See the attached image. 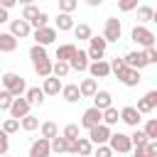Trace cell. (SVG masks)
Returning a JSON list of instances; mask_svg holds the SVG:
<instances>
[{
  "mask_svg": "<svg viewBox=\"0 0 157 157\" xmlns=\"http://www.w3.org/2000/svg\"><path fill=\"white\" fill-rule=\"evenodd\" d=\"M123 61H125L128 69H137V71L147 66V56H145V52H128V54L123 56Z\"/></svg>",
  "mask_w": 157,
  "mask_h": 157,
  "instance_id": "cell-13",
  "label": "cell"
},
{
  "mask_svg": "<svg viewBox=\"0 0 157 157\" xmlns=\"http://www.w3.org/2000/svg\"><path fill=\"white\" fill-rule=\"evenodd\" d=\"M120 120H123L125 125H130V128H137L142 118H140V113L135 110V105H125V108L120 110Z\"/></svg>",
  "mask_w": 157,
  "mask_h": 157,
  "instance_id": "cell-18",
  "label": "cell"
},
{
  "mask_svg": "<svg viewBox=\"0 0 157 157\" xmlns=\"http://www.w3.org/2000/svg\"><path fill=\"white\" fill-rule=\"evenodd\" d=\"M86 71L91 74V78H105V76H110V64L103 61V59L101 61H91Z\"/></svg>",
  "mask_w": 157,
  "mask_h": 157,
  "instance_id": "cell-15",
  "label": "cell"
},
{
  "mask_svg": "<svg viewBox=\"0 0 157 157\" xmlns=\"http://www.w3.org/2000/svg\"><path fill=\"white\" fill-rule=\"evenodd\" d=\"M32 37H34V44H39V47H47V44H52V42L56 39V29L47 25V27L32 29Z\"/></svg>",
  "mask_w": 157,
  "mask_h": 157,
  "instance_id": "cell-7",
  "label": "cell"
},
{
  "mask_svg": "<svg viewBox=\"0 0 157 157\" xmlns=\"http://www.w3.org/2000/svg\"><path fill=\"white\" fill-rule=\"evenodd\" d=\"M54 29H59V32H69V29H74V17H71L69 12H59L56 20H54Z\"/></svg>",
  "mask_w": 157,
  "mask_h": 157,
  "instance_id": "cell-21",
  "label": "cell"
},
{
  "mask_svg": "<svg viewBox=\"0 0 157 157\" xmlns=\"http://www.w3.org/2000/svg\"><path fill=\"white\" fill-rule=\"evenodd\" d=\"M110 105H113V96H110L108 91H96V96H93V108L105 110V108H110Z\"/></svg>",
  "mask_w": 157,
  "mask_h": 157,
  "instance_id": "cell-23",
  "label": "cell"
},
{
  "mask_svg": "<svg viewBox=\"0 0 157 157\" xmlns=\"http://www.w3.org/2000/svg\"><path fill=\"white\" fill-rule=\"evenodd\" d=\"M108 137H110V128L103 125V123H98L96 128L88 130V140H91V145H108Z\"/></svg>",
  "mask_w": 157,
  "mask_h": 157,
  "instance_id": "cell-8",
  "label": "cell"
},
{
  "mask_svg": "<svg viewBox=\"0 0 157 157\" xmlns=\"http://www.w3.org/2000/svg\"><path fill=\"white\" fill-rule=\"evenodd\" d=\"M76 155H81V157H91L93 155V145H91L88 137H76Z\"/></svg>",
  "mask_w": 157,
  "mask_h": 157,
  "instance_id": "cell-27",
  "label": "cell"
},
{
  "mask_svg": "<svg viewBox=\"0 0 157 157\" xmlns=\"http://www.w3.org/2000/svg\"><path fill=\"white\" fill-rule=\"evenodd\" d=\"M2 132H7V135H12V132H17L20 130V120H15V118H7L5 123H2V128H0Z\"/></svg>",
  "mask_w": 157,
  "mask_h": 157,
  "instance_id": "cell-38",
  "label": "cell"
},
{
  "mask_svg": "<svg viewBox=\"0 0 157 157\" xmlns=\"http://www.w3.org/2000/svg\"><path fill=\"white\" fill-rule=\"evenodd\" d=\"M7 150H10V137H7V132L0 130V157L7 155Z\"/></svg>",
  "mask_w": 157,
  "mask_h": 157,
  "instance_id": "cell-44",
  "label": "cell"
},
{
  "mask_svg": "<svg viewBox=\"0 0 157 157\" xmlns=\"http://www.w3.org/2000/svg\"><path fill=\"white\" fill-rule=\"evenodd\" d=\"M96 91H98V81H96V78H83V81L78 83V93H81V98H93Z\"/></svg>",
  "mask_w": 157,
  "mask_h": 157,
  "instance_id": "cell-20",
  "label": "cell"
},
{
  "mask_svg": "<svg viewBox=\"0 0 157 157\" xmlns=\"http://www.w3.org/2000/svg\"><path fill=\"white\" fill-rule=\"evenodd\" d=\"M2 91H7L10 96H15V98H20V96H25V91H27V83H25V78L20 76V74H12V71H7V74H2Z\"/></svg>",
  "mask_w": 157,
  "mask_h": 157,
  "instance_id": "cell-2",
  "label": "cell"
},
{
  "mask_svg": "<svg viewBox=\"0 0 157 157\" xmlns=\"http://www.w3.org/2000/svg\"><path fill=\"white\" fill-rule=\"evenodd\" d=\"M142 52H145V56H147V64H157V49H155V47L142 49Z\"/></svg>",
  "mask_w": 157,
  "mask_h": 157,
  "instance_id": "cell-48",
  "label": "cell"
},
{
  "mask_svg": "<svg viewBox=\"0 0 157 157\" xmlns=\"http://www.w3.org/2000/svg\"><path fill=\"white\" fill-rule=\"evenodd\" d=\"M69 64L66 61H52V76H56V78H66L69 76Z\"/></svg>",
  "mask_w": 157,
  "mask_h": 157,
  "instance_id": "cell-29",
  "label": "cell"
},
{
  "mask_svg": "<svg viewBox=\"0 0 157 157\" xmlns=\"http://www.w3.org/2000/svg\"><path fill=\"white\" fill-rule=\"evenodd\" d=\"M61 135H64L66 140H76V137H78V125H76V123H69V125L64 128Z\"/></svg>",
  "mask_w": 157,
  "mask_h": 157,
  "instance_id": "cell-41",
  "label": "cell"
},
{
  "mask_svg": "<svg viewBox=\"0 0 157 157\" xmlns=\"http://www.w3.org/2000/svg\"><path fill=\"white\" fill-rule=\"evenodd\" d=\"M86 2H88V5H91V7H98V5H101V2H103V0H86Z\"/></svg>",
  "mask_w": 157,
  "mask_h": 157,
  "instance_id": "cell-52",
  "label": "cell"
},
{
  "mask_svg": "<svg viewBox=\"0 0 157 157\" xmlns=\"http://www.w3.org/2000/svg\"><path fill=\"white\" fill-rule=\"evenodd\" d=\"M130 37H132V42H135V44H140L142 49L155 47V32H152V29H147L145 25H135V27H132V32H130Z\"/></svg>",
  "mask_w": 157,
  "mask_h": 157,
  "instance_id": "cell-3",
  "label": "cell"
},
{
  "mask_svg": "<svg viewBox=\"0 0 157 157\" xmlns=\"http://www.w3.org/2000/svg\"><path fill=\"white\" fill-rule=\"evenodd\" d=\"M10 118H15V120H20V118H25V115H29V103H27V98L25 96H20V98H12V103H10Z\"/></svg>",
  "mask_w": 157,
  "mask_h": 157,
  "instance_id": "cell-9",
  "label": "cell"
},
{
  "mask_svg": "<svg viewBox=\"0 0 157 157\" xmlns=\"http://www.w3.org/2000/svg\"><path fill=\"white\" fill-rule=\"evenodd\" d=\"M61 78H56V76H47L44 78V83H42V91H44V96H59L61 93Z\"/></svg>",
  "mask_w": 157,
  "mask_h": 157,
  "instance_id": "cell-19",
  "label": "cell"
},
{
  "mask_svg": "<svg viewBox=\"0 0 157 157\" xmlns=\"http://www.w3.org/2000/svg\"><path fill=\"white\" fill-rule=\"evenodd\" d=\"M10 34H12L15 39H25V37L32 34V27H29V22H25L22 17H20V20H10Z\"/></svg>",
  "mask_w": 157,
  "mask_h": 157,
  "instance_id": "cell-12",
  "label": "cell"
},
{
  "mask_svg": "<svg viewBox=\"0 0 157 157\" xmlns=\"http://www.w3.org/2000/svg\"><path fill=\"white\" fill-rule=\"evenodd\" d=\"M37 15H39V7H34V5H25V10H22V20H25V22H32Z\"/></svg>",
  "mask_w": 157,
  "mask_h": 157,
  "instance_id": "cell-39",
  "label": "cell"
},
{
  "mask_svg": "<svg viewBox=\"0 0 157 157\" xmlns=\"http://www.w3.org/2000/svg\"><path fill=\"white\" fill-rule=\"evenodd\" d=\"M61 96H64L66 103H76V101H81L78 83H66V86H61Z\"/></svg>",
  "mask_w": 157,
  "mask_h": 157,
  "instance_id": "cell-25",
  "label": "cell"
},
{
  "mask_svg": "<svg viewBox=\"0 0 157 157\" xmlns=\"http://www.w3.org/2000/svg\"><path fill=\"white\" fill-rule=\"evenodd\" d=\"M93 155H96V157H113V155H115V152H113V150H110V147H108V145H98V147H96V152H93Z\"/></svg>",
  "mask_w": 157,
  "mask_h": 157,
  "instance_id": "cell-45",
  "label": "cell"
},
{
  "mask_svg": "<svg viewBox=\"0 0 157 157\" xmlns=\"http://www.w3.org/2000/svg\"><path fill=\"white\" fill-rule=\"evenodd\" d=\"M29 59H32V66H34V71H37L39 78L52 76V59H49V54H47L44 47L32 44V49H29Z\"/></svg>",
  "mask_w": 157,
  "mask_h": 157,
  "instance_id": "cell-1",
  "label": "cell"
},
{
  "mask_svg": "<svg viewBox=\"0 0 157 157\" xmlns=\"http://www.w3.org/2000/svg\"><path fill=\"white\" fill-rule=\"evenodd\" d=\"M137 7V0H118V10H123V12H132Z\"/></svg>",
  "mask_w": 157,
  "mask_h": 157,
  "instance_id": "cell-43",
  "label": "cell"
},
{
  "mask_svg": "<svg viewBox=\"0 0 157 157\" xmlns=\"http://www.w3.org/2000/svg\"><path fill=\"white\" fill-rule=\"evenodd\" d=\"M66 145H69V140H66L64 135H56V137L49 140V150H52V152H59V155L66 152Z\"/></svg>",
  "mask_w": 157,
  "mask_h": 157,
  "instance_id": "cell-31",
  "label": "cell"
},
{
  "mask_svg": "<svg viewBox=\"0 0 157 157\" xmlns=\"http://www.w3.org/2000/svg\"><path fill=\"white\" fill-rule=\"evenodd\" d=\"M120 69H125V61H123V56H115V59L110 61V71H113V74H118Z\"/></svg>",
  "mask_w": 157,
  "mask_h": 157,
  "instance_id": "cell-46",
  "label": "cell"
},
{
  "mask_svg": "<svg viewBox=\"0 0 157 157\" xmlns=\"http://www.w3.org/2000/svg\"><path fill=\"white\" fill-rule=\"evenodd\" d=\"M47 25H49V15H47V12H42V10H39V15L29 22V27H32V29H39V27H47Z\"/></svg>",
  "mask_w": 157,
  "mask_h": 157,
  "instance_id": "cell-35",
  "label": "cell"
},
{
  "mask_svg": "<svg viewBox=\"0 0 157 157\" xmlns=\"http://www.w3.org/2000/svg\"><path fill=\"white\" fill-rule=\"evenodd\" d=\"M115 76H118V81H120V83H125V86H130V88H132V86H137V83L142 81L140 71H137V69H128V66H125V69H120Z\"/></svg>",
  "mask_w": 157,
  "mask_h": 157,
  "instance_id": "cell-14",
  "label": "cell"
},
{
  "mask_svg": "<svg viewBox=\"0 0 157 157\" xmlns=\"http://www.w3.org/2000/svg\"><path fill=\"white\" fill-rule=\"evenodd\" d=\"M76 54V44H59L56 47V61H71V56Z\"/></svg>",
  "mask_w": 157,
  "mask_h": 157,
  "instance_id": "cell-26",
  "label": "cell"
},
{
  "mask_svg": "<svg viewBox=\"0 0 157 157\" xmlns=\"http://www.w3.org/2000/svg\"><path fill=\"white\" fill-rule=\"evenodd\" d=\"M132 157H147V150H145V145H140V147H135V152H132Z\"/></svg>",
  "mask_w": 157,
  "mask_h": 157,
  "instance_id": "cell-49",
  "label": "cell"
},
{
  "mask_svg": "<svg viewBox=\"0 0 157 157\" xmlns=\"http://www.w3.org/2000/svg\"><path fill=\"white\" fill-rule=\"evenodd\" d=\"M108 147H110L113 152H120V155H125V152L132 150L130 137H128L125 132H110V137H108Z\"/></svg>",
  "mask_w": 157,
  "mask_h": 157,
  "instance_id": "cell-5",
  "label": "cell"
},
{
  "mask_svg": "<svg viewBox=\"0 0 157 157\" xmlns=\"http://www.w3.org/2000/svg\"><path fill=\"white\" fill-rule=\"evenodd\" d=\"M25 98H27L29 105H42V103H44V91H42L39 86H29V88L25 91Z\"/></svg>",
  "mask_w": 157,
  "mask_h": 157,
  "instance_id": "cell-22",
  "label": "cell"
},
{
  "mask_svg": "<svg viewBox=\"0 0 157 157\" xmlns=\"http://www.w3.org/2000/svg\"><path fill=\"white\" fill-rule=\"evenodd\" d=\"M39 130H42V137H47V140H52V137H56V135H59V128H56V123H54V120L42 123V125H39Z\"/></svg>",
  "mask_w": 157,
  "mask_h": 157,
  "instance_id": "cell-30",
  "label": "cell"
},
{
  "mask_svg": "<svg viewBox=\"0 0 157 157\" xmlns=\"http://www.w3.org/2000/svg\"><path fill=\"white\" fill-rule=\"evenodd\" d=\"M17 44H20V39H15L10 32H0V52L10 54V52L17 49Z\"/></svg>",
  "mask_w": 157,
  "mask_h": 157,
  "instance_id": "cell-24",
  "label": "cell"
},
{
  "mask_svg": "<svg viewBox=\"0 0 157 157\" xmlns=\"http://www.w3.org/2000/svg\"><path fill=\"white\" fill-rule=\"evenodd\" d=\"M128 137H130V145H132V147H140V145H145V142H147V135H145L142 130H137V128H135V132H132V135H128Z\"/></svg>",
  "mask_w": 157,
  "mask_h": 157,
  "instance_id": "cell-37",
  "label": "cell"
},
{
  "mask_svg": "<svg viewBox=\"0 0 157 157\" xmlns=\"http://www.w3.org/2000/svg\"><path fill=\"white\" fill-rule=\"evenodd\" d=\"M5 22H10V15H7V10H0V25H5Z\"/></svg>",
  "mask_w": 157,
  "mask_h": 157,
  "instance_id": "cell-51",
  "label": "cell"
},
{
  "mask_svg": "<svg viewBox=\"0 0 157 157\" xmlns=\"http://www.w3.org/2000/svg\"><path fill=\"white\" fill-rule=\"evenodd\" d=\"M91 27L86 25V22H81V25H74V37L76 39H91Z\"/></svg>",
  "mask_w": 157,
  "mask_h": 157,
  "instance_id": "cell-34",
  "label": "cell"
},
{
  "mask_svg": "<svg viewBox=\"0 0 157 157\" xmlns=\"http://www.w3.org/2000/svg\"><path fill=\"white\" fill-rule=\"evenodd\" d=\"M78 7V0H59V12H74Z\"/></svg>",
  "mask_w": 157,
  "mask_h": 157,
  "instance_id": "cell-40",
  "label": "cell"
},
{
  "mask_svg": "<svg viewBox=\"0 0 157 157\" xmlns=\"http://www.w3.org/2000/svg\"><path fill=\"white\" fill-rule=\"evenodd\" d=\"M20 128H22V130H27V132H32V130H37V128H39V118H34V115L29 113V115L20 118Z\"/></svg>",
  "mask_w": 157,
  "mask_h": 157,
  "instance_id": "cell-33",
  "label": "cell"
},
{
  "mask_svg": "<svg viewBox=\"0 0 157 157\" xmlns=\"http://www.w3.org/2000/svg\"><path fill=\"white\" fill-rule=\"evenodd\" d=\"M105 47H108V42H105L103 37L91 34V39H88V49H86L88 61H101V59L105 56Z\"/></svg>",
  "mask_w": 157,
  "mask_h": 157,
  "instance_id": "cell-4",
  "label": "cell"
},
{
  "mask_svg": "<svg viewBox=\"0 0 157 157\" xmlns=\"http://www.w3.org/2000/svg\"><path fill=\"white\" fill-rule=\"evenodd\" d=\"M88 64H91V61H88L86 52H83V49H76V54H74V56H71V61H69V69H74V71H78V74H81V71H86V69H88Z\"/></svg>",
  "mask_w": 157,
  "mask_h": 157,
  "instance_id": "cell-17",
  "label": "cell"
},
{
  "mask_svg": "<svg viewBox=\"0 0 157 157\" xmlns=\"http://www.w3.org/2000/svg\"><path fill=\"white\" fill-rule=\"evenodd\" d=\"M145 150H147V157H157V140H147Z\"/></svg>",
  "mask_w": 157,
  "mask_h": 157,
  "instance_id": "cell-47",
  "label": "cell"
},
{
  "mask_svg": "<svg viewBox=\"0 0 157 157\" xmlns=\"http://www.w3.org/2000/svg\"><path fill=\"white\" fill-rule=\"evenodd\" d=\"M17 5V0H0V7L2 10H10V7H15Z\"/></svg>",
  "mask_w": 157,
  "mask_h": 157,
  "instance_id": "cell-50",
  "label": "cell"
},
{
  "mask_svg": "<svg viewBox=\"0 0 157 157\" xmlns=\"http://www.w3.org/2000/svg\"><path fill=\"white\" fill-rule=\"evenodd\" d=\"M0 10H2V7H0Z\"/></svg>",
  "mask_w": 157,
  "mask_h": 157,
  "instance_id": "cell-55",
  "label": "cell"
},
{
  "mask_svg": "<svg viewBox=\"0 0 157 157\" xmlns=\"http://www.w3.org/2000/svg\"><path fill=\"white\" fill-rule=\"evenodd\" d=\"M52 150H49V140L47 137H39L29 145V157H49Z\"/></svg>",
  "mask_w": 157,
  "mask_h": 157,
  "instance_id": "cell-16",
  "label": "cell"
},
{
  "mask_svg": "<svg viewBox=\"0 0 157 157\" xmlns=\"http://www.w3.org/2000/svg\"><path fill=\"white\" fill-rule=\"evenodd\" d=\"M142 132L147 135V140H157V120L150 118V120L145 123V130H142Z\"/></svg>",
  "mask_w": 157,
  "mask_h": 157,
  "instance_id": "cell-36",
  "label": "cell"
},
{
  "mask_svg": "<svg viewBox=\"0 0 157 157\" xmlns=\"http://www.w3.org/2000/svg\"><path fill=\"white\" fill-rule=\"evenodd\" d=\"M101 118H103V110H98V108H86L83 110V115H81V128H86V130H91V128H96L98 123H101Z\"/></svg>",
  "mask_w": 157,
  "mask_h": 157,
  "instance_id": "cell-11",
  "label": "cell"
},
{
  "mask_svg": "<svg viewBox=\"0 0 157 157\" xmlns=\"http://www.w3.org/2000/svg\"><path fill=\"white\" fill-rule=\"evenodd\" d=\"M2 157H7V155H2Z\"/></svg>",
  "mask_w": 157,
  "mask_h": 157,
  "instance_id": "cell-54",
  "label": "cell"
},
{
  "mask_svg": "<svg viewBox=\"0 0 157 157\" xmlns=\"http://www.w3.org/2000/svg\"><path fill=\"white\" fill-rule=\"evenodd\" d=\"M12 98H15V96H10L7 91H2V88H0V110H7V108H10V103H12Z\"/></svg>",
  "mask_w": 157,
  "mask_h": 157,
  "instance_id": "cell-42",
  "label": "cell"
},
{
  "mask_svg": "<svg viewBox=\"0 0 157 157\" xmlns=\"http://www.w3.org/2000/svg\"><path fill=\"white\" fill-rule=\"evenodd\" d=\"M157 108V91H147L140 101H137V105H135V110L142 115V113H152Z\"/></svg>",
  "mask_w": 157,
  "mask_h": 157,
  "instance_id": "cell-10",
  "label": "cell"
},
{
  "mask_svg": "<svg viewBox=\"0 0 157 157\" xmlns=\"http://www.w3.org/2000/svg\"><path fill=\"white\" fill-rule=\"evenodd\" d=\"M120 34H123V25H120V20H118V17H108L101 37H103L105 42H118Z\"/></svg>",
  "mask_w": 157,
  "mask_h": 157,
  "instance_id": "cell-6",
  "label": "cell"
},
{
  "mask_svg": "<svg viewBox=\"0 0 157 157\" xmlns=\"http://www.w3.org/2000/svg\"><path fill=\"white\" fill-rule=\"evenodd\" d=\"M137 10V20L145 25V22H152L155 20V10L150 7V5H140V7H135Z\"/></svg>",
  "mask_w": 157,
  "mask_h": 157,
  "instance_id": "cell-32",
  "label": "cell"
},
{
  "mask_svg": "<svg viewBox=\"0 0 157 157\" xmlns=\"http://www.w3.org/2000/svg\"><path fill=\"white\" fill-rule=\"evenodd\" d=\"M20 5H34V0H17Z\"/></svg>",
  "mask_w": 157,
  "mask_h": 157,
  "instance_id": "cell-53",
  "label": "cell"
},
{
  "mask_svg": "<svg viewBox=\"0 0 157 157\" xmlns=\"http://www.w3.org/2000/svg\"><path fill=\"white\" fill-rule=\"evenodd\" d=\"M118 120H120L118 108H113V105H110V108H105V110H103V118H101V123H103V125H108V128H110V125H115Z\"/></svg>",
  "mask_w": 157,
  "mask_h": 157,
  "instance_id": "cell-28",
  "label": "cell"
}]
</instances>
